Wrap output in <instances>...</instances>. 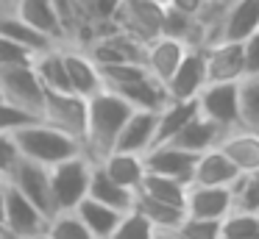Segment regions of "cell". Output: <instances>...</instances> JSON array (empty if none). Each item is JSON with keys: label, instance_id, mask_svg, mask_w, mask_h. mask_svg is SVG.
Wrapping results in <instances>:
<instances>
[{"label": "cell", "instance_id": "obj_1", "mask_svg": "<svg viewBox=\"0 0 259 239\" xmlns=\"http://www.w3.org/2000/svg\"><path fill=\"white\" fill-rule=\"evenodd\" d=\"M131 106L112 89H101L87 100V136H84V153L92 161H101L114 150L117 133L123 122L128 120Z\"/></svg>", "mask_w": 259, "mask_h": 239}, {"label": "cell", "instance_id": "obj_2", "mask_svg": "<svg viewBox=\"0 0 259 239\" xmlns=\"http://www.w3.org/2000/svg\"><path fill=\"white\" fill-rule=\"evenodd\" d=\"M14 148H17L20 159H28L34 164H42L51 170L53 164L70 159V156L84 153V145L78 139H73L70 133L59 131V128L48 125L45 120H31L25 125L9 131Z\"/></svg>", "mask_w": 259, "mask_h": 239}, {"label": "cell", "instance_id": "obj_3", "mask_svg": "<svg viewBox=\"0 0 259 239\" xmlns=\"http://www.w3.org/2000/svg\"><path fill=\"white\" fill-rule=\"evenodd\" d=\"M95 161L87 153L70 156V159L53 164L51 170V195H53V209L59 211H73L90 192V178Z\"/></svg>", "mask_w": 259, "mask_h": 239}, {"label": "cell", "instance_id": "obj_4", "mask_svg": "<svg viewBox=\"0 0 259 239\" xmlns=\"http://www.w3.org/2000/svg\"><path fill=\"white\" fill-rule=\"evenodd\" d=\"M0 98L39 120L42 103H45V86L39 83V78H36L31 64L3 67L0 70Z\"/></svg>", "mask_w": 259, "mask_h": 239}, {"label": "cell", "instance_id": "obj_5", "mask_svg": "<svg viewBox=\"0 0 259 239\" xmlns=\"http://www.w3.org/2000/svg\"><path fill=\"white\" fill-rule=\"evenodd\" d=\"M6 183L14 189V192L23 195L28 203H34L45 217L56 214V209H53L51 172H48V167L34 164V161L20 159V156H17V161H14V164L9 167V172H6Z\"/></svg>", "mask_w": 259, "mask_h": 239}, {"label": "cell", "instance_id": "obj_6", "mask_svg": "<svg viewBox=\"0 0 259 239\" xmlns=\"http://www.w3.org/2000/svg\"><path fill=\"white\" fill-rule=\"evenodd\" d=\"M48 125L70 133L84 145L87 136V100L73 92H53L45 89V103H42V117Z\"/></svg>", "mask_w": 259, "mask_h": 239}, {"label": "cell", "instance_id": "obj_7", "mask_svg": "<svg viewBox=\"0 0 259 239\" xmlns=\"http://www.w3.org/2000/svg\"><path fill=\"white\" fill-rule=\"evenodd\" d=\"M198 114L206 117L220 131L240 128V81L231 83H206L195 98Z\"/></svg>", "mask_w": 259, "mask_h": 239}, {"label": "cell", "instance_id": "obj_8", "mask_svg": "<svg viewBox=\"0 0 259 239\" xmlns=\"http://www.w3.org/2000/svg\"><path fill=\"white\" fill-rule=\"evenodd\" d=\"M162 14H164V6L153 3V0H120L112 22L123 33H128L131 39L148 44L151 39L159 36Z\"/></svg>", "mask_w": 259, "mask_h": 239}, {"label": "cell", "instance_id": "obj_9", "mask_svg": "<svg viewBox=\"0 0 259 239\" xmlns=\"http://www.w3.org/2000/svg\"><path fill=\"white\" fill-rule=\"evenodd\" d=\"M48 220L34 203L23 198L20 192H14L9 186L6 192V206H3V231L9 233V239H34V236H45Z\"/></svg>", "mask_w": 259, "mask_h": 239}, {"label": "cell", "instance_id": "obj_10", "mask_svg": "<svg viewBox=\"0 0 259 239\" xmlns=\"http://www.w3.org/2000/svg\"><path fill=\"white\" fill-rule=\"evenodd\" d=\"M206 64H203V47H190L179 61L176 72L167 78L164 92L167 100H195L206 86Z\"/></svg>", "mask_w": 259, "mask_h": 239}, {"label": "cell", "instance_id": "obj_11", "mask_svg": "<svg viewBox=\"0 0 259 239\" xmlns=\"http://www.w3.org/2000/svg\"><path fill=\"white\" fill-rule=\"evenodd\" d=\"M203 64L209 83H231L245 78L242 42H209L203 44Z\"/></svg>", "mask_w": 259, "mask_h": 239}, {"label": "cell", "instance_id": "obj_12", "mask_svg": "<svg viewBox=\"0 0 259 239\" xmlns=\"http://www.w3.org/2000/svg\"><path fill=\"white\" fill-rule=\"evenodd\" d=\"M234 209L231 186H198L190 183L184 195V214L195 220H223Z\"/></svg>", "mask_w": 259, "mask_h": 239}, {"label": "cell", "instance_id": "obj_13", "mask_svg": "<svg viewBox=\"0 0 259 239\" xmlns=\"http://www.w3.org/2000/svg\"><path fill=\"white\" fill-rule=\"evenodd\" d=\"M62 50H64V70H67L70 92L78 94V98H84V100H90L92 94H98L103 89L98 64L90 59V53H87L84 47L62 44Z\"/></svg>", "mask_w": 259, "mask_h": 239}, {"label": "cell", "instance_id": "obj_14", "mask_svg": "<svg viewBox=\"0 0 259 239\" xmlns=\"http://www.w3.org/2000/svg\"><path fill=\"white\" fill-rule=\"evenodd\" d=\"M195 153H187V150H179L173 145H153L151 150L142 153V161H145L148 172H156V175L164 178H176V181L187 183L190 186L192 181V167H195Z\"/></svg>", "mask_w": 259, "mask_h": 239}, {"label": "cell", "instance_id": "obj_15", "mask_svg": "<svg viewBox=\"0 0 259 239\" xmlns=\"http://www.w3.org/2000/svg\"><path fill=\"white\" fill-rule=\"evenodd\" d=\"M187 44L176 42V39L167 36H156L145 44V56H142V67L148 70V75L156 78L159 83H167V78L176 72L179 61L184 59L187 53Z\"/></svg>", "mask_w": 259, "mask_h": 239}, {"label": "cell", "instance_id": "obj_16", "mask_svg": "<svg viewBox=\"0 0 259 239\" xmlns=\"http://www.w3.org/2000/svg\"><path fill=\"white\" fill-rule=\"evenodd\" d=\"M218 148L237 167L240 175L259 170V133L245 131V128H231V131H226L220 136Z\"/></svg>", "mask_w": 259, "mask_h": 239}, {"label": "cell", "instance_id": "obj_17", "mask_svg": "<svg viewBox=\"0 0 259 239\" xmlns=\"http://www.w3.org/2000/svg\"><path fill=\"white\" fill-rule=\"evenodd\" d=\"M153 133H156V111H131L117 133L114 150L120 153H145L153 148Z\"/></svg>", "mask_w": 259, "mask_h": 239}, {"label": "cell", "instance_id": "obj_18", "mask_svg": "<svg viewBox=\"0 0 259 239\" xmlns=\"http://www.w3.org/2000/svg\"><path fill=\"white\" fill-rule=\"evenodd\" d=\"M237 181H240V172L226 159V153L220 148L198 153L190 183H198V186H234Z\"/></svg>", "mask_w": 259, "mask_h": 239}, {"label": "cell", "instance_id": "obj_19", "mask_svg": "<svg viewBox=\"0 0 259 239\" xmlns=\"http://www.w3.org/2000/svg\"><path fill=\"white\" fill-rule=\"evenodd\" d=\"M14 14L20 17L23 22H28L34 31H39L42 36H48L51 42L56 44H67L62 31V22H59L56 11H53L51 0H12Z\"/></svg>", "mask_w": 259, "mask_h": 239}, {"label": "cell", "instance_id": "obj_20", "mask_svg": "<svg viewBox=\"0 0 259 239\" xmlns=\"http://www.w3.org/2000/svg\"><path fill=\"white\" fill-rule=\"evenodd\" d=\"M223 133L226 131H220L214 122H209L206 117L195 114L173 139H170V142H164V145H173V148H179V150H187V153L198 156V153H206V150L218 148V142H220Z\"/></svg>", "mask_w": 259, "mask_h": 239}, {"label": "cell", "instance_id": "obj_21", "mask_svg": "<svg viewBox=\"0 0 259 239\" xmlns=\"http://www.w3.org/2000/svg\"><path fill=\"white\" fill-rule=\"evenodd\" d=\"M98 164H101V170L106 172L114 183L131 189V192L140 189L142 178H145V172H148L140 153H120V150H112V153L103 156Z\"/></svg>", "mask_w": 259, "mask_h": 239}, {"label": "cell", "instance_id": "obj_22", "mask_svg": "<svg viewBox=\"0 0 259 239\" xmlns=\"http://www.w3.org/2000/svg\"><path fill=\"white\" fill-rule=\"evenodd\" d=\"M87 198H92V200H98V203H103V206H109V209H114V211H120V214H125V211L134 209L137 192H131V189H125V186H120V183H114L112 178H109L106 172L101 170V164L95 161Z\"/></svg>", "mask_w": 259, "mask_h": 239}, {"label": "cell", "instance_id": "obj_23", "mask_svg": "<svg viewBox=\"0 0 259 239\" xmlns=\"http://www.w3.org/2000/svg\"><path fill=\"white\" fill-rule=\"evenodd\" d=\"M112 92L120 94V98L137 111H159L167 103L164 83H159L156 78H151V75L140 78V81H131V83H125V86H117V89H112Z\"/></svg>", "mask_w": 259, "mask_h": 239}, {"label": "cell", "instance_id": "obj_24", "mask_svg": "<svg viewBox=\"0 0 259 239\" xmlns=\"http://www.w3.org/2000/svg\"><path fill=\"white\" fill-rule=\"evenodd\" d=\"M159 36L176 39V42L187 44V47H203V42H206V31H203V25H201L198 17L181 14V11L167 9V6H164V14H162Z\"/></svg>", "mask_w": 259, "mask_h": 239}, {"label": "cell", "instance_id": "obj_25", "mask_svg": "<svg viewBox=\"0 0 259 239\" xmlns=\"http://www.w3.org/2000/svg\"><path fill=\"white\" fill-rule=\"evenodd\" d=\"M198 114L195 100H167L162 109L156 111V133H153V145H164Z\"/></svg>", "mask_w": 259, "mask_h": 239}, {"label": "cell", "instance_id": "obj_26", "mask_svg": "<svg viewBox=\"0 0 259 239\" xmlns=\"http://www.w3.org/2000/svg\"><path fill=\"white\" fill-rule=\"evenodd\" d=\"M31 67H34L36 78H39V83H42L45 89H53V92H70L62 44H53V47L36 53L34 61H31Z\"/></svg>", "mask_w": 259, "mask_h": 239}, {"label": "cell", "instance_id": "obj_27", "mask_svg": "<svg viewBox=\"0 0 259 239\" xmlns=\"http://www.w3.org/2000/svg\"><path fill=\"white\" fill-rule=\"evenodd\" d=\"M73 211H75V217L84 222L87 231H90L95 239H109V233L117 228L120 217H123L120 211L109 209V206L98 203V200H92V198H84Z\"/></svg>", "mask_w": 259, "mask_h": 239}, {"label": "cell", "instance_id": "obj_28", "mask_svg": "<svg viewBox=\"0 0 259 239\" xmlns=\"http://www.w3.org/2000/svg\"><path fill=\"white\" fill-rule=\"evenodd\" d=\"M134 211H140V214L153 225V231H159V233H173L176 228H179V222L187 217L184 209H179V206L159 203V200L145 198V195H137L134 198Z\"/></svg>", "mask_w": 259, "mask_h": 239}, {"label": "cell", "instance_id": "obj_29", "mask_svg": "<svg viewBox=\"0 0 259 239\" xmlns=\"http://www.w3.org/2000/svg\"><path fill=\"white\" fill-rule=\"evenodd\" d=\"M137 195H145V198H153L159 203H167V206H179L184 209V195H187V183L176 181V178H164L156 175V172H145Z\"/></svg>", "mask_w": 259, "mask_h": 239}, {"label": "cell", "instance_id": "obj_30", "mask_svg": "<svg viewBox=\"0 0 259 239\" xmlns=\"http://www.w3.org/2000/svg\"><path fill=\"white\" fill-rule=\"evenodd\" d=\"M220 239H259V214L245 209H231L220 220Z\"/></svg>", "mask_w": 259, "mask_h": 239}, {"label": "cell", "instance_id": "obj_31", "mask_svg": "<svg viewBox=\"0 0 259 239\" xmlns=\"http://www.w3.org/2000/svg\"><path fill=\"white\" fill-rule=\"evenodd\" d=\"M240 128L259 133V75L240 81Z\"/></svg>", "mask_w": 259, "mask_h": 239}, {"label": "cell", "instance_id": "obj_32", "mask_svg": "<svg viewBox=\"0 0 259 239\" xmlns=\"http://www.w3.org/2000/svg\"><path fill=\"white\" fill-rule=\"evenodd\" d=\"M45 236L48 239H95L87 225L75 217V211H59L48 220L45 228Z\"/></svg>", "mask_w": 259, "mask_h": 239}, {"label": "cell", "instance_id": "obj_33", "mask_svg": "<svg viewBox=\"0 0 259 239\" xmlns=\"http://www.w3.org/2000/svg\"><path fill=\"white\" fill-rule=\"evenodd\" d=\"M153 236H156L153 225L140 214V211H134V209L125 211V214L120 217L117 228L109 233V239H153Z\"/></svg>", "mask_w": 259, "mask_h": 239}, {"label": "cell", "instance_id": "obj_34", "mask_svg": "<svg viewBox=\"0 0 259 239\" xmlns=\"http://www.w3.org/2000/svg\"><path fill=\"white\" fill-rule=\"evenodd\" d=\"M231 189H234V209H245L259 214V170L240 175V181Z\"/></svg>", "mask_w": 259, "mask_h": 239}, {"label": "cell", "instance_id": "obj_35", "mask_svg": "<svg viewBox=\"0 0 259 239\" xmlns=\"http://www.w3.org/2000/svg\"><path fill=\"white\" fill-rule=\"evenodd\" d=\"M176 239H220V220H195L184 217L173 231Z\"/></svg>", "mask_w": 259, "mask_h": 239}, {"label": "cell", "instance_id": "obj_36", "mask_svg": "<svg viewBox=\"0 0 259 239\" xmlns=\"http://www.w3.org/2000/svg\"><path fill=\"white\" fill-rule=\"evenodd\" d=\"M31 61H34V56L25 47L9 42L6 36H0V70L3 67H23V64H31Z\"/></svg>", "mask_w": 259, "mask_h": 239}, {"label": "cell", "instance_id": "obj_37", "mask_svg": "<svg viewBox=\"0 0 259 239\" xmlns=\"http://www.w3.org/2000/svg\"><path fill=\"white\" fill-rule=\"evenodd\" d=\"M31 120H36V117H31L28 111L17 109V106L6 103V100L0 98V133H9V131L25 125V122H31Z\"/></svg>", "mask_w": 259, "mask_h": 239}, {"label": "cell", "instance_id": "obj_38", "mask_svg": "<svg viewBox=\"0 0 259 239\" xmlns=\"http://www.w3.org/2000/svg\"><path fill=\"white\" fill-rule=\"evenodd\" d=\"M242 61H245V78L259 75V28L248 39H242Z\"/></svg>", "mask_w": 259, "mask_h": 239}, {"label": "cell", "instance_id": "obj_39", "mask_svg": "<svg viewBox=\"0 0 259 239\" xmlns=\"http://www.w3.org/2000/svg\"><path fill=\"white\" fill-rule=\"evenodd\" d=\"M117 6H120V0H90L87 14H90L92 22H112Z\"/></svg>", "mask_w": 259, "mask_h": 239}, {"label": "cell", "instance_id": "obj_40", "mask_svg": "<svg viewBox=\"0 0 259 239\" xmlns=\"http://www.w3.org/2000/svg\"><path fill=\"white\" fill-rule=\"evenodd\" d=\"M17 161V148H14L9 133H0V175H6L9 167Z\"/></svg>", "mask_w": 259, "mask_h": 239}, {"label": "cell", "instance_id": "obj_41", "mask_svg": "<svg viewBox=\"0 0 259 239\" xmlns=\"http://www.w3.org/2000/svg\"><path fill=\"white\" fill-rule=\"evenodd\" d=\"M209 0H167V9H176L181 14H190V17H201V11L206 9Z\"/></svg>", "mask_w": 259, "mask_h": 239}, {"label": "cell", "instance_id": "obj_42", "mask_svg": "<svg viewBox=\"0 0 259 239\" xmlns=\"http://www.w3.org/2000/svg\"><path fill=\"white\" fill-rule=\"evenodd\" d=\"M6 192H9L6 175H0V222H3V206H6Z\"/></svg>", "mask_w": 259, "mask_h": 239}, {"label": "cell", "instance_id": "obj_43", "mask_svg": "<svg viewBox=\"0 0 259 239\" xmlns=\"http://www.w3.org/2000/svg\"><path fill=\"white\" fill-rule=\"evenodd\" d=\"M153 239H176V236H173V233H159L156 231V236H153Z\"/></svg>", "mask_w": 259, "mask_h": 239}, {"label": "cell", "instance_id": "obj_44", "mask_svg": "<svg viewBox=\"0 0 259 239\" xmlns=\"http://www.w3.org/2000/svg\"><path fill=\"white\" fill-rule=\"evenodd\" d=\"M0 239H9V233L3 231V225H0Z\"/></svg>", "mask_w": 259, "mask_h": 239}, {"label": "cell", "instance_id": "obj_45", "mask_svg": "<svg viewBox=\"0 0 259 239\" xmlns=\"http://www.w3.org/2000/svg\"><path fill=\"white\" fill-rule=\"evenodd\" d=\"M78 3L84 6V11H87V6H90V0H78ZM87 17H90V14H87Z\"/></svg>", "mask_w": 259, "mask_h": 239}, {"label": "cell", "instance_id": "obj_46", "mask_svg": "<svg viewBox=\"0 0 259 239\" xmlns=\"http://www.w3.org/2000/svg\"><path fill=\"white\" fill-rule=\"evenodd\" d=\"M153 3H159V6H167V0H153Z\"/></svg>", "mask_w": 259, "mask_h": 239}, {"label": "cell", "instance_id": "obj_47", "mask_svg": "<svg viewBox=\"0 0 259 239\" xmlns=\"http://www.w3.org/2000/svg\"><path fill=\"white\" fill-rule=\"evenodd\" d=\"M34 239H48V236H34Z\"/></svg>", "mask_w": 259, "mask_h": 239}]
</instances>
